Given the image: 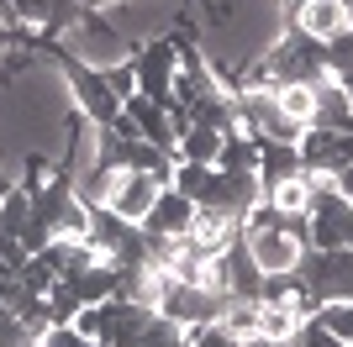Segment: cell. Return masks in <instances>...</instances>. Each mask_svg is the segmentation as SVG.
<instances>
[{
	"label": "cell",
	"instance_id": "cell-5",
	"mask_svg": "<svg viewBox=\"0 0 353 347\" xmlns=\"http://www.w3.org/2000/svg\"><path fill=\"white\" fill-rule=\"evenodd\" d=\"M163 195V185L153 179V174H132L121 169L117 179H111V189H105V200L95 205V211H111V216L132 221V227H143V216L153 211V200Z\"/></svg>",
	"mask_w": 353,
	"mask_h": 347
},
{
	"label": "cell",
	"instance_id": "cell-24",
	"mask_svg": "<svg viewBox=\"0 0 353 347\" xmlns=\"http://www.w3.org/2000/svg\"><path fill=\"white\" fill-rule=\"evenodd\" d=\"M190 347H243L227 326H201V332H190Z\"/></svg>",
	"mask_w": 353,
	"mask_h": 347
},
{
	"label": "cell",
	"instance_id": "cell-18",
	"mask_svg": "<svg viewBox=\"0 0 353 347\" xmlns=\"http://www.w3.org/2000/svg\"><path fill=\"white\" fill-rule=\"evenodd\" d=\"M32 221V189L27 185H6L0 189V237H21Z\"/></svg>",
	"mask_w": 353,
	"mask_h": 347
},
{
	"label": "cell",
	"instance_id": "cell-20",
	"mask_svg": "<svg viewBox=\"0 0 353 347\" xmlns=\"http://www.w3.org/2000/svg\"><path fill=\"white\" fill-rule=\"evenodd\" d=\"M311 321H316L322 332H332L338 342H353V300H327Z\"/></svg>",
	"mask_w": 353,
	"mask_h": 347
},
{
	"label": "cell",
	"instance_id": "cell-27",
	"mask_svg": "<svg viewBox=\"0 0 353 347\" xmlns=\"http://www.w3.org/2000/svg\"><path fill=\"white\" fill-rule=\"evenodd\" d=\"M343 85V95H348V111H353V79H338Z\"/></svg>",
	"mask_w": 353,
	"mask_h": 347
},
{
	"label": "cell",
	"instance_id": "cell-10",
	"mask_svg": "<svg viewBox=\"0 0 353 347\" xmlns=\"http://www.w3.org/2000/svg\"><path fill=\"white\" fill-rule=\"evenodd\" d=\"M121 116L132 121V132L143 143L163 147V153H174V127H169V105H153L148 95H127L121 101Z\"/></svg>",
	"mask_w": 353,
	"mask_h": 347
},
{
	"label": "cell",
	"instance_id": "cell-25",
	"mask_svg": "<svg viewBox=\"0 0 353 347\" xmlns=\"http://www.w3.org/2000/svg\"><path fill=\"white\" fill-rule=\"evenodd\" d=\"M332 185H338V189H343V195H348V200H353V163H348V169H343V174H338V179H332Z\"/></svg>",
	"mask_w": 353,
	"mask_h": 347
},
{
	"label": "cell",
	"instance_id": "cell-11",
	"mask_svg": "<svg viewBox=\"0 0 353 347\" xmlns=\"http://www.w3.org/2000/svg\"><path fill=\"white\" fill-rule=\"evenodd\" d=\"M311 127L316 132H353V111L338 79H316L311 85Z\"/></svg>",
	"mask_w": 353,
	"mask_h": 347
},
{
	"label": "cell",
	"instance_id": "cell-2",
	"mask_svg": "<svg viewBox=\"0 0 353 347\" xmlns=\"http://www.w3.org/2000/svg\"><path fill=\"white\" fill-rule=\"evenodd\" d=\"M306 237L316 253H353V200L332 179H316L306 200Z\"/></svg>",
	"mask_w": 353,
	"mask_h": 347
},
{
	"label": "cell",
	"instance_id": "cell-13",
	"mask_svg": "<svg viewBox=\"0 0 353 347\" xmlns=\"http://www.w3.org/2000/svg\"><path fill=\"white\" fill-rule=\"evenodd\" d=\"M63 284H69V295H74L79 305H101V300H111V295H117V269H111L105 258H95L90 269H79V274L63 279Z\"/></svg>",
	"mask_w": 353,
	"mask_h": 347
},
{
	"label": "cell",
	"instance_id": "cell-16",
	"mask_svg": "<svg viewBox=\"0 0 353 347\" xmlns=\"http://www.w3.org/2000/svg\"><path fill=\"white\" fill-rule=\"evenodd\" d=\"M232 237H237V216H227V211H195L190 242H201L206 253H221Z\"/></svg>",
	"mask_w": 353,
	"mask_h": 347
},
{
	"label": "cell",
	"instance_id": "cell-23",
	"mask_svg": "<svg viewBox=\"0 0 353 347\" xmlns=\"http://www.w3.org/2000/svg\"><path fill=\"white\" fill-rule=\"evenodd\" d=\"M295 347H353V342H338L332 332H322V326H316V321L306 316V326L295 332Z\"/></svg>",
	"mask_w": 353,
	"mask_h": 347
},
{
	"label": "cell",
	"instance_id": "cell-7",
	"mask_svg": "<svg viewBox=\"0 0 353 347\" xmlns=\"http://www.w3.org/2000/svg\"><path fill=\"white\" fill-rule=\"evenodd\" d=\"M216 279H221V295H232V300H259V295H264V269L253 263L248 242H243V231H237L232 242L221 247Z\"/></svg>",
	"mask_w": 353,
	"mask_h": 347
},
{
	"label": "cell",
	"instance_id": "cell-1",
	"mask_svg": "<svg viewBox=\"0 0 353 347\" xmlns=\"http://www.w3.org/2000/svg\"><path fill=\"white\" fill-rule=\"evenodd\" d=\"M63 48H69V58L90 63V69L132 63V53H137L132 32H121V27H117V16H105V11H85V16H79V27L63 32Z\"/></svg>",
	"mask_w": 353,
	"mask_h": 347
},
{
	"label": "cell",
	"instance_id": "cell-9",
	"mask_svg": "<svg viewBox=\"0 0 353 347\" xmlns=\"http://www.w3.org/2000/svg\"><path fill=\"white\" fill-rule=\"evenodd\" d=\"M243 242H248L253 263H259L264 274H290L295 263H301V253H306V242H301V237H290L285 227H274V231H248Z\"/></svg>",
	"mask_w": 353,
	"mask_h": 347
},
{
	"label": "cell",
	"instance_id": "cell-21",
	"mask_svg": "<svg viewBox=\"0 0 353 347\" xmlns=\"http://www.w3.org/2000/svg\"><path fill=\"white\" fill-rule=\"evenodd\" d=\"M274 101H280V111L290 116L295 127H311V85H280Z\"/></svg>",
	"mask_w": 353,
	"mask_h": 347
},
{
	"label": "cell",
	"instance_id": "cell-4",
	"mask_svg": "<svg viewBox=\"0 0 353 347\" xmlns=\"http://www.w3.org/2000/svg\"><path fill=\"white\" fill-rule=\"evenodd\" d=\"M132 74H137V95H148L153 105H169V85H174V74H179V43H174V32H159V37L137 43Z\"/></svg>",
	"mask_w": 353,
	"mask_h": 347
},
{
	"label": "cell",
	"instance_id": "cell-8",
	"mask_svg": "<svg viewBox=\"0 0 353 347\" xmlns=\"http://www.w3.org/2000/svg\"><path fill=\"white\" fill-rule=\"evenodd\" d=\"M190 227H195V200L179 195V189H163L159 200H153V211L143 216V237H169V242H179V237H190Z\"/></svg>",
	"mask_w": 353,
	"mask_h": 347
},
{
	"label": "cell",
	"instance_id": "cell-19",
	"mask_svg": "<svg viewBox=\"0 0 353 347\" xmlns=\"http://www.w3.org/2000/svg\"><path fill=\"white\" fill-rule=\"evenodd\" d=\"M322 69L327 79H353V27H343L332 43H322Z\"/></svg>",
	"mask_w": 353,
	"mask_h": 347
},
{
	"label": "cell",
	"instance_id": "cell-12",
	"mask_svg": "<svg viewBox=\"0 0 353 347\" xmlns=\"http://www.w3.org/2000/svg\"><path fill=\"white\" fill-rule=\"evenodd\" d=\"M295 174H306L295 143H259V185L264 189L280 185V179H295Z\"/></svg>",
	"mask_w": 353,
	"mask_h": 347
},
{
	"label": "cell",
	"instance_id": "cell-17",
	"mask_svg": "<svg viewBox=\"0 0 353 347\" xmlns=\"http://www.w3.org/2000/svg\"><path fill=\"white\" fill-rule=\"evenodd\" d=\"M306 326V316L301 311H290V305H264L259 300V326L253 332L264 337V342H295V332Z\"/></svg>",
	"mask_w": 353,
	"mask_h": 347
},
{
	"label": "cell",
	"instance_id": "cell-26",
	"mask_svg": "<svg viewBox=\"0 0 353 347\" xmlns=\"http://www.w3.org/2000/svg\"><path fill=\"white\" fill-rule=\"evenodd\" d=\"M85 11H105V6H117V0H79Z\"/></svg>",
	"mask_w": 353,
	"mask_h": 347
},
{
	"label": "cell",
	"instance_id": "cell-6",
	"mask_svg": "<svg viewBox=\"0 0 353 347\" xmlns=\"http://www.w3.org/2000/svg\"><path fill=\"white\" fill-rule=\"evenodd\" d=\"M295 147H301V163H306L311 179H338V174L353 163V132H316V127H306Z\"/></svg>",
	"mask_w": 353,
	"mask_h": 347
},
{
	"label": "cell",
	"instance_id": "cell-14",
	"mask_svg": "<svg viewBox=\"0 0 353 347\" xmlns=\"http://www.w3.org/2000/svg\"><path fill=\"white\" fill-rule=\"evenodd\" d=\"M216 169L221 174H259V137L253 132H227L221 137V153H216Z\"/></svg>",
	"mask_w": 353,
	"mask_h": 347
},
{
	"label": "cell",
	"instance_id": "cell-3",
	"mask_svg": "<svg viewBox=\"0 0 353 347\" xmlns=\"http://www.w3.org/2000/svg\"><path fill=\"white\" fill-rule=\"evenodd\" d=\"M59 74H63V90H69L74 111L85 116L90 127H111V121L121 116L117 90L105 85V74H101V69H90V63H79V58L59 53Z\"/></svg>",
	"mask_w": 353,
	"mask_h": 347
},
{
	"label": "cell",
	"instance_id": "cell-22",
	"mask_svg": "<svg viewBox=\"0 0 353 347\" xmlns=\"http://www.w3.org/2000/svg\"><path fill=\"white\" fill-rule=\"evenodd\" d=\"M37 347H101V342H90V337H85V332H74V326H48Z\"/></svg>",
	"mask_w": 353,
	"mask_h": 347
},
{
	"label": "cell",
	"instance_id": "cell-15",
	"mask_svg": "<svg viewBox=\"0 0 353 347\" xmlns=\"http://www.w3.org/2000/svg\"><path fill=\"white\" fill-rule=\"evenodd\" d=\"M221 137H227V132H216V127H190V132H179L174 163H211V169H216Z\"/></svg>",
	"mask_w": 353,
	"mask_h": 347
}]
</instances>
